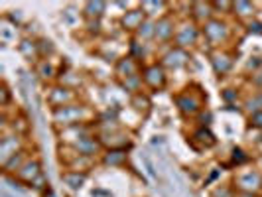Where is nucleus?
Segmentation results:
<instances>
[{"label": "nucleus", "instance_id": "f8f14e48", "mask_svg": "<svg viewBox=\"0 0 262 197\" xmlns=\"http://www.w3.org/2000/svg\"><path fill=\"white\" fill-rule=\"evenodd\" d=\"M146 20H148V16H146L144 10L138 6V8L126 10V12L120 16V26H122V30H126V32L136 34V30L142 26Z\"/></svg>", "mask_w": 262, "mask_h": 197}, {"label": "nucleus", "instance_id": "39448f33", "mask_svg": "<svg viewBox=\"0 0 262 197\" xmlns=\"http://www.w3.org/2000/svg\"><path fill=\"white\" fill-rule=\"evenodd\" d=\"M235 189L238 193H262V170H241L235 176Z\"/></svg>", "mask_w": 262, "mask_h": 197}, {"label": "nucleus", "instance_id": "c756f323", "mask_svg": "<svg viewBox=\"0 0 262 197\" xmlns=\"http://www.w3.org/2000/svg\"><path fill=\"white\" fill-rule=\"evenodd\" d=\"M260 164H262V158H260Z\"/></svg>", "mask_w": 262, "mask_h": 197}, {"label": "nucleus", "instance_id": "6e6552de", "mask_svg": "<svg viewBox=\"0 0 262 197\" xmlns=\"http://www.w3.org/2000/svg\"><path fill=\"white\" fill-rule=\"evenodd\" d=\"M187 61H189V52H185V50L173 46V43L168 48V52L164 53L162 59H160V63L166 67V71L168 69H182V67L187 65Z\"/></svg>", "mask_w": 262, "mask_h": 197}, {"label": "nucleus", "instance_id": "412c9836", "mask_svg": "<svg viewBox=\"0 0 262 197\" xmlns=\"http://www.w3.org/2000/svg\"><path fill=\"white\" fill-rule=\"evenodd\" d=\"M105 10H106L105 2H87V4L83 6V16H85L87 20H101Z\"/></svg>", "mask_w": 262, "mask_h": 197}, {"label": "nucleus", "instance_id": "f3484780", "mask_svg": "<svg viewBox=\"0 0 262 197\" xmlns=\"http://www.w3.org/2000/svg\"><path fill=\"white\" fill-rule=\"evenodd\" d=\"M126 158H128V154H126L124 148H111V150H106L105 154H103V164L117 168V166L126 164Z\"/></svg>", "mask_w": 262, "mask_h": 197}, {"label": "nucleus", "instance_id": "9b49d317", "mask_svg": "<svg viewBox=\"0 0 262 197\" xmlns=\"http://www.w3.org/2000/svg\"><path fill=\"white\" fill-rule=\"evenodd\" d=\"M142 63L136 59V57H132V55H126V57H120L117 61V65H115V71H117V77L118 81H122V79H128V77H134V75H140L142 73Z\"/></svg>", "mask_w": 262, "mask_h": 197}, {"label": "nucleus", "instance_id": "b1692460", "mask_svg": "<svg viewBox=\"0 0 262 197\" xmlns=\"http://www.w3.org/2000/svg\"><path fill=\"white\" fill-rule=\"evenodd\" d=\"M211 197H238V191L235 185H219L217 189H213Z\"/></svg>", "mask_w": 262, "mask_h": 197}, {"label": "nucleus", "instance_id": "20e7f679", "mask_svg": "<svg viewBox=\"0 0 262 197\" xmlns=\"http://www.w3.org/2000/svg\"><path fill=\"white\" fill-rule=\"evenodd\" d=\"M201 38V26L195 24L193 20L185 18L182 22H178V28H176V36H173V46L182 48V50H189L197 46V41Z\"/></svg>", "mask_w": 262, "mask_h": 197}, {"label": "nucleus", "instance_id": "c85d7f7f", "mask_svg": "<svg viewBox=\"0 0 262 197\" xmlns=\"http://www.w3.org/2000/svg\"><path fill=\"white\" fill-rule=\"evenodd\" d=\"M238 197H262L260 193H238Z\"/></svg>", "mask_w": 262, "mask_h": 197}, {"label": "nucleus", "instance_id": "dca6fc26", "mask_svg": "<svg viewBox=\"0 0 262 197\" xmlns=\"http://www.w3.org/2000/svg\"><path fill=\"white\" fill-rule=\"evenodd\" d=\"M233 16L241 20H256V4L249 0H236L233 2Z\"/></svg>", "mask_w": 262, "mask_h": 197}, {"label": "nucleus", "instance_id": "1a4fd4ad", "mask_svg": "<svg viewBox=\"0 0 262 197\" xmlns=\"http://www.w3.org/2000/svg\"><path fill=\"white\" fill-rule=\"evenodd\" d=\"M176 28H178V22L171 18L170 14H164L162 18L156 20V39L154 41H158V43H170V41H173Z\"/></svg>", "mask_w": 262, "mask_h": 197}, {"label": "nucleus", "instance_id": "a211bd4d", "mask_svg": "<svg viewBox=\"0 0 262 197\" xmlns=\"http://www.w3.org/2000/svg\"><path fill=\"white\" fill-rule=\"evenodd\" d=\"M61 180L66 182V185L69 189L77 191V189H81L83 184L87 182V173L79 170H69V171H66V173H61Z\"/></svg>", "mask_w": 262, "mask_h": 197}, {"label": "nucleus", "instance_id": "5701e85b", "mask_svg": "<svg viewBox=\"0 0 262 197\" xmlns=\"http://www.w3.org/2000/svg\"><path fill=\"white\" fill-rule=\"evenodd\" d=\"M243 106L247 108L249 115H252V113H260L262 111V89L256 93H252V95H249V97L245 99Z\"/></svg>", "mask_w": 262, "mask_h": 197}, {"label": "nucleus", "instance_id": "bb28decb", "mask_svg": "<svg viewBox=\"0 0 262 197\" xmlns=\"http://www.w3.org/2000/svg\"><path fill=\"white\" fill-rule=\"evenodd\" d=\"M247 28H249L250 34L262 36V22L260 20H250V22H247Z\"/></svg>", "mask_w": 262, "mask_h": 197}, {"label": "nucleus", "instance_id": "f257e3e1", "mask_svg": "<svg viewBox=\"0 0 262 197\" xmlns=\"http://www.w3.org/2000/svg\"><path fill=\"white\" fill-rule=\"evenodd\" d=\"M173 103H176V106H178V111H180L182 117L193 118L203 113V108H205V95L201 93L199 87L191 85V87L184 89L182 93H178V95L173 97Z\"/></svg>", "mask_w": 262, "mask_h": 197}, {"label": "nucleus", "instance_id": "a878e982", "mask_svg": "<svg viewBox=\"0 0 262 197\" xmlns=\"http://www.w3.org/2000/svg\"><path fill=\"white\" fill-rule=\"evenodd\" d=\"M249 128H254V130H262V111L260 113H252L249 115Z\"/></svg>", "mask_w": 262, "mask_h": 197}, {"label": "nucleus", "instance_id": "423d86ee", "mask_svg": "<svg viewBox=\"0 0 262 197\" xmlns=\"http://www.w3.org/2000/svg\"><path fill=\"white\" fill-rule=\"evenodd\" d=\"M140 75H142L144 87L150 89V91H162L168 85V71H166V67L162 65L160 61L144 65Z\"/></svg>", "mask_w": 262, "mask_h": 197}, {"label": "nucleus", "instance_id": "6ab92c4d", "mask_svg": "<svg viewBox=\"0 0 262 197\" xmlns=\"http://www.w3.org/2000/svg\"><path fill=\"white\" fill-rule=\"evenodd\" d=\"M191 142L193 144H201V148H211V146H215V134L209 130V128H205V126H199L193 134H191Z\"/></svg>", "mask_w": 262, "mask_h": 197}, {"label": "nucleus", "instance_id": "4be33fe9", "mask_svg": "<svg viewBox=\"0 0 262 197\" xmlns=\"http://www.w3.org/2000/svg\"><path fill=\"white\" fill-rule=\"evenodd\" d=\"M166 6H168L166 2H156V0H146V2L140 4V8L144 10V14L150 18V20H154V16H156V14H158V18H162V16H164L162 10H164Z\"/></svg>", "mask_w": 262, "mask_h": 197}, {"label": "nucleus", "instance_id": "2eb2a0df", "mask_svg": "<svg viewBox=\"0 0 262 197\" xmlns=\"http://www.w3.org/2000/svg\"><path fill=\"white\" fill-rule=\"evenodd\" d=\"M48 101L52 103L53 108H59V106L75 103V93L71 91V89H67V87H55V89L50 93Z\"/></svg>", "mask_w": 262, "mask_h": 197}, {"label": "nucleus", "instance_id": "4468645a", "mask_svg": "<svg viewBox=\"0 0 262 197\" xmlns=\"http://www.w3.org/2000/svg\"><path fill=\"white\" fill-rule=\"evenodd\" d=\"M189 10H191V20L199 24V26H203L205 22H209L211 18H215V12H213V8H211V2H193V4H189Z\"/></svg>", "mask_w": 262, "mask_h": 197}, {"label": "nucleus", "instance_id": "f03ea898", "mask_svg": "<svg viewBox=\"0 0 262 197\" xmlns=\"http://www.w3.org/2000/svg\"><path fill=\"white\" fill-rule=\"evenodd\" d=\"M201 36L207 39V43L211 48L221 50L231 38V26H229V22L225 18L215 16V18H211L209 22H205L201 26Z\"/></svg>", "mask_w": 262, "mask_h": 197}, {"label": "nucleus", "instance_id": "aec40b11", "mask_svg": "<svg viewBox=\"0 0 262 197\" xmlns=\"http://www.w3.org/2000/svg\"><path fill=\"white\" fill-rule=\"evenodd\" d=\"M134 38L138 39V41H142V43H148V41L156 39V20H150L148 18L144 24L136 30Z\"/></svg>", "mask_w": 262, "mask_h": 197}, {"label": "nucleus", "instance_id": "7ed1b4c3", "mask_svg": "<svg viewBox=\"0 0 262 197\" xmlns=\"http://www.w3.org/2000/svg\"><path fill=\"white\" fill-rule=\"evenodd\" d=\"M89 118H91V111L87 108V105H81V103H71V105L53 108V120L59 124L79 126V124H85Z\"/></svg>", "mask_w": 262, "mask_h": 197}, {"label": "nucleus", "instance_id": "393cba45", "mask_svg": "<svg viewBox=\"0 0 262 197\" xmlns=\"http://www.w3.org/2000/svg\"><path fill=\"white\" fill-rule=\"evenodd\" d=\"M211 8L217 14H233V2H211Z\"/></svg>", "mask_w": 262, "mask_h": 197}, {"label": "nucleus", "instance_id": "ddd939ff", "mask_svg": "<svg viewBox=\"0 0 262 197\" xmlns=\"http://www.w3.org/2000/svg\"><path fill=\"white\" fill-rule=\"evenodd\" d=\"M73 150L77 152L79 156L91 158L103 150V142L97 136H85V138H79V140L73 142Z\"/></svg>", "mask_w": 262, "mask_h": 197}, {"label": "nucleus", "instance_id": "0eeeda50", "mask_svg": "<svg viewBox=\"0 0 262 197\" xmlns=\"http://www.w3.org/2000/svg\"><path fill=\"white\" fill-rule=\"evenodd\" d=\"M211 67L217 77H227L235 67V53L225 50V48L215 50L211 53Z\"/></svg>", "mask_w": 262, "mask_h": 197}, {"label": "nucleus", "instance_id": "cd10ccee", "mask_svg": "<svg viewBox=\"0 0 262 197\" xmlns=\"http://www.w3.org/2000/svg\"><path fill=\"white\" fill-rule=\"evenodd\" d=\"M250 83H252V85H256V87H262V65L254 75H250Z\"/></svg>", "mask_w": 262, "mask_h": 197}, {"label": "nucleus", "instance_id": "9d476101", "mask_svg": "<svg viewBox=\"0 0 262 197\" xmlns=\"http://www.w3.org/2000/svg\"><path fill=\"white\" fill-rule=\"evenodd\" d=\"M14 178H18L20 182H24L28 185H34L41 178V164L38 158H28L24 162V166L14 173Z\"/></svg>", "mask_w": 262, "mask_h": 197}]
</instances>
